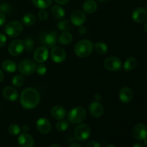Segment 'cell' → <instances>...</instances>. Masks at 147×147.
I'll return each mask as SVG.
<instances>
[{
	"label": "cell",
	"instance_id": "cell-36",
	"mask_svg": "<svg viewBox=\"0 0 147 147\" xmlns=\"http://www.w3.org/2000/svg\"><path fill=\"white\" fill-rule=\"evenodd\" d=\"M38 17L42 21H45L48 17V12L45 9H41L38 12Z\"/></svg>",
	"mask_w": 147,
	"mask_h": 147
},
{
	"label": "cell",
	"instance_id": "cell-12",
	"mask_svg": "<svg viewBox=\"0 0 147 147\" xmlns=\"http://www.w3.org/2000/svg\"><path fill=\"white\" fill-rule=\"evenodd\" d=\"M133 136L136 140L144 141L147 138V128L143 123H138L133 129Z\"/></svg>",
	"mask_w": 147,
	"mask_h": 147
},
{
	"label": "cell",
	"instance_id": "cell-28",
	"mask_svg": "<svg viewBox=\"0 0 147 147\" xmlns=\"http://www.w3.org/2000/svg\"><path fill=\"white\" fill-rule=\"evenodd\" d=\"M72 23L68 20H63L59 22L57 24V27L59 30L63 32H67L72 29Z\"/></svg>",
	"mask_w": 147,
	"mask_h": 147
},
{
	"label": "cell",
	"instance_id": "cell-40",
	"mask_svg": "<svg viewBox=\"0 0 147 147\" xmlns=\"http://www.w3.org/2000/svg\"><path fill=\"white\" fill-rule=\"evenodd\" d=\"M6 22V17L4 13L0 11V26H3Z\"/></svg>",
	"mask_w": 147,
	"mask_h": 147
},
{
	"label": "cell",
	"instance_id": "cell-49",
	"mask_svg": "<svg viewBox=\"0 0 147 147\" xmlns=\"http://www.w3.org/2000/svg\"><path fill=\"white\" fill-rule=\"evenodd\" d=\"M96 1H99V2H106V1H108V0H96Z\"/></svg>",
	"mask_w": 147,
	"mask_h": 147
},
{
	"label": "cell",
	"instance_id": "cell-33",
	"mask_svg": "<svg viewBox=\"0 0 147 147\" xmlns=\"http://www.w3.org/2000/svg\"><path fill=\"white\" fill-rule=\"evenodd\" d=\"M8 131L9 134H11V136H17L21 131V128H20V126L18 124L13 123V124L10 125L9 126Z\"/></svg>",
	"mask_w": 147,
	"mask_h": 147
},
{
	"label": "cell",
	"instance_id": "cell-51",
	"mask_svg": "<svg viewBox=\"0 0 147 147\" xmlns=\"http://www.w3.org/2000/svg\"><path fill=\"white\" fill-rule=\"evenodd\" d=\"M105 147H116V146H113V145H111V144H110V145H107V146H106Z\"/></svg>",
	"mask_w": 147,
	"mask_h": 147
},
{
	"label": "cell",
	"instance_id": "cell-29",
	"mask_svg": "<svg viewBox=\"0 0 147 147\" xmlns=\"http://www.w3.org/2000/svg\"><path fill=\"white\" fill-rule=\"evenodd\" d=\"M109 47L107 45L102 42H98L95 44V50L99 55H105L108 52Z\"/></svg>",
	"mask_w": 147,
	"mask_h": 147
},
{
	"label": "cell",
	"instance_id": "cell-31",
	"mask_svg": "<svg viewBox=\"0 0 147 147\" xmlns=\"http://www.w3.org/2000/svg\"><path fill=\"white\" fill-rule=\"evenodd\" d=\"M11 83H12L13 86H15V87H22L24 83V78L21 75H16L12 78Z\"/></svg>",
	"mask_w": 147,
	"mask_h": 147
},
{
	"label": "cell",
	"instance_id": "cell-42",
	"mask_svg": "<svg viewBox=\"0 0 147 147\" xmlns=\"http://www.w3.org/2000/svg\"><path fill=\"white\" fill-rule=\"evenodd\" d=\"M22 129L23 131L27 133V132H28L29 130H30V126H29L28 125H24V126H22Z\"/></svg>",
	"mask_w": 147,
	"mask_h": 147
},
{
	"label": "cell",
	"instance_id": "cell-14",
	"mask_svg": "<svg viewBox=\"0 0 147 147\" xmlns=\"http://www.w3.org/2000/svg\"><path fill=\"white\" fill-rule=\"evenodd\" d=\"M103 111H104L103 106L99 101L95 100L89 105V112L93 117H100L103 114Z\"/></svg>",
	"mask_w": 147,
	"mask_h": 147
},
{
	"label": "cell",
	"instance_id": "cell-45",
	"mask_svg": "<svg viewBox=\"0 0 147 147\" xmlns=\"http://www.w3.org/2000/svg\"><path fill=\"white\" fill-rule=\"evenodd\" d=\"M70 147H82V146H80V145L79 144H78V143H73V144H72L71 146H70Z\"/></svg>",
	"mask_w": 147,
	"mask_h": 147
},
{
	"label": "cell",
	"instance_id": "cell-18",
	"mask_svg": "<svg viewBox=\"0 0 147 147\" xmlns=\"http://www.w3.org/2000/svg\"><path fill=\"white\" fill-rule=\"evenodd\" d=\"M119 98L123 103H130L134 96L133 91L130 88L123 87L119 91Z\"/></svg>",
	"mask_w": 147,
	"mask_h": 147
},
{
	"label": "cell",
	"instance_id": "cell-39",
	"mask_svg": "<svg viewBox=\"0 0 147 147\" xmlns=\"http://www.w3.org/2000/svg\"><path fill=\"white\" fill-rule=\"evenodd\" d=\"M86 147H100V145L96 141H90L86 144Z\"/></svg>",
	"mask_w": 147,
	"mask_h": 147
},
{
	"label": "cell",
	"instance_id": "cell-35",
	"mask_svg": "<svg viewBox=\"0 0 147 147\" xmlns=\"http://www.w3.org/2000/svg\"><path fill=\"white\" fill-rule=\"evenodd\" d=\"M11 11V8L10 5L7 3H2L0 4V11L5 14H9Z\"/></svg>",
	"mask_w": 147,
	"mask_h": 147
},
{
	"label": "cell",
	"instance_id": "cell-38",
	"mask_svg": "<svg viewBox=\"0 0 147 147\" xmlns=\"http://www.w3.org/2000/svg\"><path fill=\"white\" fill-rule=\"evenodd\" d=\"M7 42V37L2 33H0V47H2L5 45Z\"/></svg>",
	"mask_w": 147,
	"mask_h": 147
},
{
	"label": "cell",
	"instance_id": "cell-16",
	"mask_svg": "<svg viewBox=\"0 0 147 147\" xmlns=\"http://www.w3.org/2000/svg\"><path fill=\"white\" fill-rule=\"evenodd\" d=\"M147 18V11L143 7L136 8L132 13V19L136 23H142Z\"/></svg>",
	"mask_w": 147,
	"mask_h": 147
},
{
	"label": "cell",
	"instance_id": "cell-22",
	"mask_svg": "<svg viewBox=\"0 0 147 147\" xmlns=\"http://www.w3.org/2000/svg\"><path fill=\"white\" fill-rule=\"evenodd\" d=\"M1 67L7 73H14L17 70V64L11 60H6L3 61Z\"/></svg>",
	"mask_w": 147,
	"mask_h": 147
},
{
	"label": "cell",
	"instance_id": "cell-11",
	"mask_svg": "<svg viewBox=\"0 0 147 147\" xmlns=\"http://www.w3.org/2000/svg\"><path fill=\"white\" fill-rule=\"evenodd\" d=\"M49 51L45 46H40L37 47L34 52V60L38 63H42L48 58Z\"/></svg>",
	"mask_w": 147,
	"mask_h": 147
},
{
	"label": "cell",
	"instance_id": "cell-10",
	"mask_svg": "<svg viewBox=\"0 0 147 147\" xmlns=\"http://www.w3.org/2000/svg\"><path fill=\"white\" fill-rule=\"evenodd\" d=\"M51 59L56 63H61L64 62L66 59V53L61 47L55 46L50 51Z\"/></svg>",
	"mask_w": 147,
	"mask_h": 147
},
{
	"label": "cell",
	"instance_id": "cell-47",
	"mask_svg": "<svg viewBox=\"0 0 147 147\" xmlns=\"http://www.w3.org/2000/svg\"><path fill=\"white\" fill-rule=\"evenodd\" d=\"M144 30L146 31V32L147 33V19L146 20H145V23H144Z\"/></svg>",
	"mask_w": 147,
	"mask_h": 147
},
{
	"label": "cell",
	"instance_id": "cell-46",
	"mask_svg": "<svg viewBox=\"0 0 147 147\" xmlns=\"http://www.w3.org/2000/svg\"><path fill=\"white\" fill-rule=\"evenodd\" d=\"M133 147H144V146H143V145L142 144L138 143V144H136L135 145H134Z\"/></svg>",
	"mask_w": 147,
	"mask_h": 147
},
{
	"label": "cell",
	"instance_id": "cell-7",
	"mask_svg": "<svg viewBox=\"0 0 147 147\" xmlns=\"http://www.w3.org/2000/svg\"><path fill=\"white\" fill-rule=\"evenodd\" d=\"M24 50V41L21 40H12L8 45V52L12 56H19Z\"/></svg>",
	"mask_w": 147,
	"mask_h": 147
},
{
	"label": "cell",
	"instance_id": "cell-23",
	"mask_svg": "<svg viewBox=\"0 0 147 147\" xmlns=\"http://www.w3.org/2000/svg\"><path fill=\"white\" fill-rule=\"evenodd\" d=\"M58 42L60 44L63 45H67L71 43L73 40V35L68 32H63L58 37Z\"/></svg>",
	"mask_w": 147,
	"mask_h": 147
},
{
	"label": "cell",
	"instance_id": "cell-30",
	"mask_svg": "<svg viewBox=\"0 0 147 147\" xmlns=\"http://www.w3.org/2000/svg\"><path fill=\"white\" fill-rule=\"evenodd\" d=\"M24 50L27 52V53H32L34 50V42L32 37H27L25 38L24 41Z\"/></svg>",
	"mask_w": 147,
	"mask_h": 147
},
{
	"label": "cell",
	"instance_id": "cell-15",
	"mask_svg": "<svg viewBox=\"0 0 147 147\" xmlns=\"http://www.w3.org/2000/svg\"><path fill=\"white\" fill-rule=\"evenodd\" d=\"M70 21L73 24L79 27L86 21V14L81 10H75L70 16Z\"/></svg>",
	"mask_w": 147,
	"mask_h": 147
},
{
	"label": "cell",
	"instance_id": "cell-34",
	"mask_svg": "<svg viewBox=\"0 0 147 147\" xmlns=\"http://www.w3.org/2000/svg\"><path fill=\"white\" fill-rule=\"evenodd\" d=\"M35 70L39 76H45L47 71V67L42 63H40L38 65H36Z\"/></svg>",
	"mask_w": 147,
	"mask_h": 147
},
{
	"label": "cell",
	"instance_id": "cell-26",
	"mask_svg": "<svg viewBox=\"0 0 147 147\" xmlns=\"http://www.w3.org/2000/svg\"><path fill=\"white\" fill-rule=\"evenodd\" d=\"M31 1L37 8L45 9L51 5L53 0H31Z\"/></svg>",
	"mask_w": 147,
	"mask_h": 147
},
{
	"label": "cell",
	"instance_id": "cell-50",
	"mask_svg": "<svg viewBox=\"0 0 147 147\" xmlns=\"http://www.w3.org/2000/svg\"><path fill=\"white\" fill-rule=\"evenodd\" d=\"M144 144H145V146H146L147 147V138H146V139H144Z\"/></svg>",
	"mask_w": 147,
	"mask_h": 147
},
{
	"label": "cell",
	"instance_id": "cell-44",
	"mask_svg": "<svg viewBox=\"0 0 147 147\" xmlns=\"http://www.w3.org/2000/svg\"><path fill=\"white\" fill-rule=\"evenodd\" d=\"M3 79H4V73H3L2 70L0 69V83L2 81Z\"/></svg>",
	"mask_w": 147,
	"mask_h": 147
},
{
	"label": "cell",
	"instance_id": "cell-6",
	"mask_svg": "<svg viewBox=\"0 0 147 147\" xmlns=\"http://www.w3.org/2000/svg\"><path fill=\"white\" fill-rule=\"evenodd\" d=\"M91 130L88 125L82 123L78 125L75 130V137L79 142L87 140L90 136Z\"/></svg>",
	"mask_w": 147,
	"mask_h": 147
},
{
	"label": "cell",
	"instance_id": "cell-20",
	"mask_svg": "<svg viewBox=\"0 0 147 147\" xmlns=\"http://www.w3.org/2000/svg\"><path fill=\"white\" fill-rule=\"evenodd\" d=\"M67 112L65 108L61 106H55L51 109V115L56 120H62L65 119Z\"/></svg>",
	"mask_w": 147,
	"mask_h": 147
},
{
	"label": "cell",
	"instance_id": "cell-25",
	"mask_svg": "<svg viewBox=\"0 0 147 147\" xmlns=\"http://www.w3.org/2000/svg\"><path fill=\"white\" fill-rule=\"evenodd\" d=\"M137 65V60L134 57H129L123 64V69L126 71H131L135 69Z\"/></svg>",
	"mask_w": 147,
	"mask_h": 147
},
{
	"label": "cell",
	"instance_id": "cell-43",
	"mask_svg": "<svg viewBox=\"0 0 147 147\" xmlns=\"http://www.w3.org/2000/svg\"><path fill=\"white\" fill-rule=\"evenodd\" d=\"M94 99L96 100V101H100V99H101V96L99 93H96L94 95Z\"/></svg>",
	"mask_w": 147,
	"mask_h": 147
},
{
	"label": "cell",
	"instance_id": "cell-53",
	"mask_svg": "<svg viewBox=\"0 0 147 147\" xmlns=\"http://www.w3.org/2000/svg\"><path fill=\"white\" fill-rule=\"evenodd\" d=\"M146 78H147V76H146Z\"/></svg>",
	"mask_w": 147,
	"mask_h": 147
},
{
	"label": "cell",
	"instance_id": "cell-3",
	"mask_svg": "<svg viewBox=\"0 0 147 147\" xmlns=\"http://www.w3.org/2000/svg\"><path fill=\"white\" fill-rule=\"evenodd\" d=\"M86 109L82 106H77L73 108L67 113V119L69 121L74 124L80 123L86 119Z\"/></svg>",
	"mask_w": 147,
	"mask_h": 147
},
{
	"label": "cell",
	"instance_id": "cell-37",
	"mask_svg": "<svg viewBox=\"0 0 147 147\" xmlns=\"http://www.w3.org/2000/svg\"><path fill=\"white\" fill-rule=\"evenodd\" d=\"M78 32L80 33V34L82 35H84L87 33L88 32V29L86 26H83V25H80L78 27Z\"/></svg>",
	"mask_w": 147,
	"mask_h": 147
},
{
	"label": "cell",
	"instance_id": "cell-27",
	"mask_svg": "<svg viewBox=\"0 0 147 147\" xmlns=\"http://www.w3.org/2000/svg\"><path fill=\"white\" fill-rule=\"evenodd\" d=\"M37 22V17L34 14L28 13L22 17V23L26 26H32Z\"/></svg>",
	"mask_w": 147,
	"mask_h": 147
},
{
	"label": "cell",
	"instance_id": "cell-48",
	"mask_svg": "<svg viewBox=\"0 0 147 147\" xmlns=\"http://www.w3.org/2000/svg\"><path fill=\"white\" fill-rule=\"evenodd\" d=\"M50 147H61L60 146V145L58 144H53L52 146H50Z\"/></svg>",
	"mask_w": 147,
	"mask_h": 147
},
{
	"label": "cell",
	"instance_id": "cell-4",
	"mask_svg": "<svg viewBox=\"0 0 147 147\" xmlns=\"http://www.w3.org/2000/svg\"><path fill=\"white\" fill-rule=\"evenodd\" d=\"M23 27L22 23L18 20H13L7 23L4 27V32L11 37H17L22 34Z\"/></svg>",
	"mask_w": 147,
	"mask_h": 147
},
{
	"label": "cell",
	"instance_id": "cell-5",
	"mask_svg": "<svg viewBox=\"0 0 147 147\" xmlns=\"http://www.w3.org/2000/svg\"><path fill=\"white\" fill-rule=\"evenodd\" d=\"M36 64L30 59H24L19 64V72L23 76H30L35 71Z\"/></svg>",
	"mask_w": 147,
	"mask_h": 147
},
{
	"label": "cell",
	"instance_id": "cell-1",
	"mask_svg": "<svg viewBox=\"0 0 147 147\" xmlns=\"http://www.w3.org/2000/svg\"><path fill=\"white\" fill-rule=\"evenodd\" d=\"M40 100L39 92L32 88H25L20 96V103L24 109L30 110L38 106Z\"/></svg>",
	"mask_w": 147,
	"mask_h": 147
},
{
	"label": "cell",
	"instance_id": "cell-32",
	"mask_svg": "<svg viewBox=\"0 0 147 147\" xmlns=\"http://www.w3.org/2000/svg\"><path fill=\"white\" fill-rule=\"evenodd\" d=\"M56 129L59 131H65L69 127V123L65 120H60V121L56 123Z\"/></svg>",
	"mask_w": 147,
	"mask_h": 147
},
{
	"label": "cell",
	"instance_id": "cell-8",
	"mask_svg": "<svg viewBox=\"0 0 147 147\" xmlns=\"http://www.w3.org/2000/svg\"><path fill=\"white\" fill-rule=\"evenodd\" d=\"M57 32L55 30H51L48 32H45L41 37V42L42 44L48 47H52L56 45L57 41Z\"/></svg>",
	"mask_w": 147,
	"mask_h": 147
},
{
	"label": "cell",
	"instance_id": "cell-19",
	"mask_svg": "<svg viewBox=\"0 0 147 147\" xmlns=\"http://www.w3.org/2000/svg\"><path fill=\"white\" fill-rule=\"evenodd\" d=\"M2 95L8 100L14 101L19 97V93L14 88L11 86H7L2 90Z\"/></svg>",
	"mask_w": 147,
	"mask_h": 147
},
{
	"label": "cell",
	"instance_id": "cell-2",
	"mask_svg": "<svg viewBox=\"0 0 147 147\" xmlns=\"http://www.w3.org/2000/svg\"><path fill=\"white\" fill-rule=\"evenodd\" d=\"M93 42L88 40H82L75 45V53L76 55L81 58L87 57L90 55L93 50Z\"/></svg>",
	"mask_w": 147,
	"mask_h": 147
},
{
	"label": "cell",
	"instance_id": "cell-21",
	"mask_svg": "<svg viewBox=\"0 0 147 147\" xmlns=\"http://www.w3.org/2000/svg\"><path fill=\"white\" fill-rule=\"evenodd\" d=\"M98 9V4L94 0H87L83 4V9L88 14L95 12Z\"/></svg>",
	"mask_w": 147,
	"mask_h": 147
},
{
	"label": "cell",
	"instance_id": "cell-17",
	"mask_svg": "<svg viewBox=\"0 0 147 147\" xmlns=\"http://www.w3.org/2000/svg\"><path fill=\"white\" fill-rule=\"evenodd\" d=\"M18 143L21 147H32L34 146V141L31 135L24 132L19 136Z\"/></svg>",
	"mask_w": 147,
	"mask_h": 147
},
{
	"label": "cell",
	"instance_id": "cell-41",
	"mask_svg": "<svg viewBox=\"0 0 147 147\" xmlns=\"http://www.w3.org/2000/svg\"><path fill=\"white\" fill-rule=\"evenodd\" d=\"M57 4H60V5H65V4H67L69 1V0H55Z\"/></svg>",
	"mask_w": 147,
	"mask_h": 147
},
{
	"label": "cell",
	"instance_id": "cell-9",
	"mask_svg": "<svg viewBox=\"0 0 147 147\" xmlns=\"http://www.w3.org/2000/svg\"><path fill=\"white\" fill-rule=\"evenodd\" d=\"M104 67L106 70L110 71H118L122 67V62L117 57H109L104 60Z\"/></svg>",
	"mask_w": 147,
	"mask_h": 147
},
{
	"label": "cell",
	"instance_id": "cell-52",
	"mask_svg": "<svg viewBox=\"0 0 147 147\" xmlns=\"http://www.w3.org/2000/svg\"><path fill=\"white\" fill-rule=\"evenodd\" d=\"M146 11H147V4H146Z\"/></svg>",
	"mask_w": 147,
	"mask_h": 147
},
{
	"label": "cell",
	"instance_id": "cell-24",
	"mask_svg": "<svg viewBox=\"0 0 147 147\" xmlns=\"http://www.w3.org/2000/svg\"><path fill=\"white\" fill-rule=\"evenodd\" d=\"M52 14L56 19H62L65 14L64 9L60 5H54L53 6L51 9Z\"/></svg>",
	"mask_w": 147,
	"mask_h": 147
},
{
	"label": "cell",
	"instance_id": "cell-13",
	"mask_svg": "<svg viewBox=\"0 0 147 147\" xmlns=\"http://www.w3.org/2000/svg\"><path fill=\"white\" fill-rule=\"evenodd\" d=\"M37 129L42 134H47L52 129L51 123L46 118H40L37 121Z\"/></svg>",
	"mask_w": 147,
	"mask_h": 147
}]
</instances>
